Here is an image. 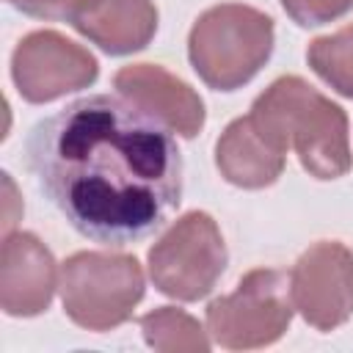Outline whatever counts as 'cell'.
Returning a JSON list of instances; mask_svg holds the SVG:
<instances>
[{
	"mask_svg": "<svg viewBox=\"0 0 353 353\" xmlns=\"http://www.w3.org/2000/svg\"><path fill=\"white\" fill-rule=\"evenodd\" d=\"M25 163L69 226L102 245L146 240L182 201L174 135L124 94H91L41 119Z\"/></svg>",
	"mask_w": 353,
	"mask_h": 353,
	"instance_id": "1",
	"label": "cell"
},
{
	"mask_svg": "<svg viewBox=\"0 0 353 353\" xmlns=\"http://www.w3.org/2000/svg\"><path fill=\"white\" fill-rule=\"evenodd\" d=\"M248 119L279 152L295 146L301 165L317 179H336L350 168L345 110L295 74L259 94Z\"/></svg>",
	"mask_w": 353,
	"mask_h": 353,
	"instance_id": "2",
	"label": "cell"
},
{
	"mask_svg": "<svg viewBox=\"0 0 353 353\" xmlns=\"http://www.w3.org/2000/svg\"><path fill=\"white\" fill-rule=\"evenodd\" d=\"M273 52V19L251 6L223 3L204 11L188 41L196 74L215 91L248 83Z\"/></svg>",
	"mask_w": 353,
	"mask_h": 353,
	"instance_id": "3",
	"label": "cell"
},
{
	"mask_svg": "<svg viewBox=\"0 0 353 353\" xmlns=\"http://www.w3.org/2000/svg\"><path fill=\"white\" fill-rule=\"evenodd\" d=\"M63 312L88 331L121 325L143 298V273L135 256L80 251L61 270Z\"/></svg>",
	"mask_w": 353,
	"mask_h": 353,
	"instance_id": "4",
	"label": "cell"
},
{
	"mask_svg": "<svg viewBox=\"0 0 353 353\" xmlns=\"http://www.w3.org/2000/svg\"><path fill=\"white\" fill-rule=\"evenodd\" d=\"M292 287L284 270L259 268L240 279L232 295L215 298L207 309V331L229 350L276 342L292 320Z\"/></svg>",
	"mask_w": 353,
	"mask_h": 353,
	"instance_id": "5",
	"label": "cell"
},
{
	"mask_svg": "<svg viewBox=\"0 0 353 353\" xmlns=\"http://www.w3.org/2000/svg\"><path fill=\"white\" fill-rule=\"evenodd\" d=\"M226 268V245L207 212L182 215L149 251V276L176 301L204 298Z\"/></svg>",
	"mask_w": 353,
	"mask_h": 353,
	"instance_id": "6",
	"label": "cell"
},
{
	"mask_svg": "<svg viewBox=\"0 0 353 353\" xmlns=\"http://www.w3.org/2000/svg\"><path fill=\"white\" fill-rule=\"evenodd\" d=\"M97 58L55 30L25 36L11 58V74L28 102H52L97 80Z\"/></svg>",
	"mask_w": 353,
	"mask_h": 353,
	"instance_id": "7",
	"label": "cell"
},
{
	"mask_svg": "<svg viewBox=\"0 0 353 353\" xmlns=\"http://www.w3.org/2000/svg\"><path fill=\"white\" fill-rule=\"evenodd\" d=\"M292 303L309 325L331 331L353 314V254L334 240L314 243L290 273Z\"/></svg>",
	"mask_w": 353,
	"mask_h": 353,
	"instance_id": "8",
	"label": "cell"
},
{
	"mask_svg": "<svg viewBox=\"0 0 353 353\" xmlns=\"http://www.w3.org/2000/svg\"><path fill=\"white\" fill-rule=\"evenodd\" d=\"M55 290V259L47 245L28 232L3 237L0 303L11 317H33L44 312Z\"/></svg>",
	"mask_w": 353,
	"mask_h": 353,
	"instance_id": "9",
	"label": "cell"
},
{
	"mask_svg": "<svg viewBox=\"0 0 353 353\" xmlns=\"http://www.w3.org/2000/svg\"><path fill=\"white\" fill-rule=\"evenodd\" d=\"M113 85L119 88V94L154 113L160 121H165L185 138H193L204 127V102L199 99V94L163 66H124L116 72Z\"/></svg>",
	"mask_w": 353,
	"mask_h": 353,
	"instance_id": "10",
	"label": "cell"
},
{
	"mask_svg": "<svg viewBox=\"0 0 353 353\" xmlns=\"http://www.w3.org/2000/svg\"><path fill=\"white\" fill-rule=\"evenodd\" d=\"M215 163L226 182L237 188L273 185L284 168V152L262 138L248 116L232 121L215 143Z\"/></svg>",
	"mask_w": 353,
	"mask_h": 353,
	"instance_id": "11",
	"label": "cell"
},
{
	"mask_svg": "<svg viewBox=\"0 0 353 353\" xmlns=\"http://www.w3.org/2000/svg\"><path fill=\"white\" fill-rule=\"evenodd\" d=\"M74 28L108 55H127L143 50L154 36L157 8L152 0H99Z\"/></svg>",
	"mask_w": 353,
	"mask_h": 353,
	"instance_id": "12",
	"label": "cell"
},
{
	"mask_svg": "<svg viewBox=\"0 0 353 353\" xmlns=\"http://www.w3.org/2000/svg\"><path fill=\"white\" fill-rule=\"evenodd\" d=\"M141 328H143L146 342L154 350H165V353L201 350L204 353L210 347L201 325L190 314H185L182 309H174V306H160V309L143 314L141 317Z\"/></svg>",
	"mask_w": 353,
	"mask_h": 353,
	"instance_id": "13",
	"label": "cell"
},
{
	"mask_svg": "<svg viewBox=\"0 0 353 353\" xmlns=\"http://www.w3.org/2000/svg\"><path fill=\"white\" fill-rule=\"evenodd\" d=\"M309 66L342 97L353 99V25L314 39L306 50Z\"/></svg>",
	"mask_w": 353,
	"mask_h": 353,
	"instance_id": "14",
	"label": "cell"
},
{
	"mask_svg": "<svg viewBox=\"0 0 353 353\" xmlns=\"http://www.w3.org/2000/svg\"><path fill=\"white\" fill-rule=\"evenodd\" d=\"M281 6L301 28H317L347 14L353 0H281Z\"/></svg>",
	"mask_w": 353,
	"mask_h": 353,
	"instance_id": "15",
	"label": "cell"
},
{
	"mask_svg": "<svg viewBox=\"0 0 353 353\" xmlns=\"http://www.w3.org/2000/svg\"><path fill=\"white\" fill-rule=\"evenodd\" d=\"M99 0H11L14 8H19L28 17L39 19H58V22H77L85 17Z\"/></svg>",
	"mask_w": 353,
	"mask_h": 353,
	"instance_id": "16",
	"label": "cell"
}]
</instances>
